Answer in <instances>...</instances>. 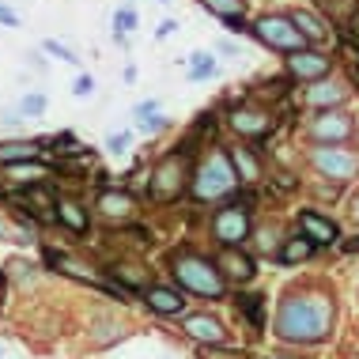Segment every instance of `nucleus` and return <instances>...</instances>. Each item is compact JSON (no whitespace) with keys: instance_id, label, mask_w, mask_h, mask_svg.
<instances>
[{"instance_id":"nucleus-14","label":"nucleus","mask_w":359,"mask_h":359,"mask_svg":"<svg viewBox=\"0 0 359 359\" xmlns=\"http://www.w3.org/2000/svg\"><path fill=\"white\" fill-rule=\"evenodd\" d=\"M299 227H303V235L310 242H333L337 238V227L329 219H322L318 212H303V216H299Z\"/></svg>"},{"instance_id":"nucleus-22","label":"nucleus","mask_w":359,"mask_h":359,"mask_svg":"<svg viewBox=\"0 0 359 359\" xmlns=\"http://www.w3.org/2000/svg\"><path fill=\"white\" fill-rule=\"evenodd\" d=\"M114 276H118L125 287H144V284H148V273H144L140 265H118V269H114Z\"/></svg>"},{"instance_id":"nucleus-37","label":"nucleus","mask_w":359,"mask_h":359,"mask_svg":"<svg viewBox=\"0 0 359 359\" xmlns=\"http://www.w3.org/2000/svg\"><path fill=\"white\" fill-rule=\"evenodd\" d=\"M0 238H15V242H19V235H15V231H12V227H8V223H4V219H0Z\"/></svg>"},{"instance_id":"nucleus-11","label":"nucleus","mask_w":359,"mask_h":359,"mask_svg":"<svg viewBox=\"0 0 359 359\" xmlns=\"http://www.w3.org/2000/svg\"><path fill=\"white\" fill-rule=\"evenodd\" d=\"M99 212L106 219H129L133 216V197L129 193H118V189H106V193H99Z\"/></svg>"},{"instance_id":"nucleus-12","label":"nucleus","mask_w":359,"mask_h":359,"mask_svg":"<svg viewBox=\"0 0 359 359\" xmlns=\"http://www.w3.org/2000/svg\"><path fill=\"white\" fill-rule=\"evenodd\" d=\"M219 265H223V273H227L231 280H238V284H246V280L254 276V261H250L246 254H238L235 246H227L219 254Z\"/></svg>"},{"instance_id":"nucleus-23","label":"nucleus","mask_w":359,"mask_h":359,"mask_svg":"<svg viewBox=\"0 0 359 359\" xmlns=\"http://www.w3.org/2000/svg\"><path fill=\"white\" fill-rule=\"evenodd\" d=\"M291 19H295V27L303 31V38H314V42H318V38H325V27L318 23V19L310 15V12H295Z\"/></svg>"},{"instance_id":"nucleus-26","label":"nucleus","mask_w":359,"mask_h":359,"mask_svg":"<svg viewBox=\"0 0 359 359\" xmlns=\"http://www.w3.org/2000/svg\"><path fill=\"white\" fill-rule=\"evenodd\" d=\"M212 72H216V61H212L208 53H193V69H189L193 80H205V76H212Z\"/></svg>"},{"instance_id":"nucleus-32","label":"nucleus","mask_w":359,"mask_h":359,"mask_svg":"<svg viewBox=\"0 0 359 359\" xmlns=\"http://www.w3.org/2000/svg\"><path fill=\"white\" fill-rule=\"evenodd\" d=\"M95 91V80H91V76H80V80H76V87H72V95H80V99H83V95H91Z\"/></svg>"},{"instance_id":"nucleus-17","label":"nucleus","mask_w":359,"mask_h":359,"mask_svg":"<svg viewBox=\"0 0 359 359\" xmlns=\"http://www.w3.org/2000/svg\"><path fill=\"white\" fill-rule=\"evenodd\" d=\"M231 163H235V170L242 174V182H257L261 178V167H257V159H254L250 148H235L231 151Z\"/></svg>"},{"instance_id":"nucleus-18","label":"nucleus","mask_w":359,"mask_h":359,"mask_svg":"<svg viewBox=\"0 0 359 359\" xmlns=\"http://www.w3.org/2000/svg\"><path fill=\"white\" fill-rule=\"evenodd\" d=\"M23 201H27V205H31V208H34L42 219H53V216H57V212H53V208H57V201H53V197H50V193H46L42 186H31Z\"/></svg>"},{"instance_id":"nucleus-8","label":"nucleus","mask_w":359,"mask_h":359,"mask_svg":"<svg viewBox=\"0 0 359 359\" xmlns=\"http://www.w3.org/2000/svg\"><path fill=\"white\" fill-rule=\"evenodd\" d=\"M186 333L193 337V341H201V344H223L227 341L223 325L216 322V318H208V314H189L186 318Z\"/></svg>"},{"instance_id":"nucleus-10","label":"nucleus","mask_w":359,"mask_h":359,"mask_svg":"<svg viewBox=\"0 0 359 359\" xmlns=\"http://www.w3.org/2000/svg\"><path fill=\"white\" fill-rule=\"evenodd\" d=\"M314 137L318 140H348L352 137V118L348 114H322L314 121Z\"/></svg>"},{"instance_id":"nucleus-24","label":"nucleus","mask_w":359,"mask_h":359,"mask_svg":"<svg viewBox=\"0 0 359 359\" xmlns=\"http://www.w3.org/2000/svg\"><path fill=\"white\" fill-rule=\"evenodd\" d=\"M205 8H212L216 15H223V19H238L242 15V0H201Z\"/></svg>"},{"instance_id":"nucleus-39","label":"nucleus","mask_w":359,"mask_h":359,"mask_svg":"<svg viewBox=\"0 0 359 359\" xmlns=\"http://www.w3.org/2000/svg\"><path fill=\"white\" fill-rule=\"evenodd\" d=\"M0 299H4V276H0Z\"/></svg>"},{"instance_id":"nucleus-28","label":"nucleus","mask_w":359,"mask_h":359,"mask_svg":"<svg viewBox=\"0 0 359 359\" xmlns=\"http://www.w3.org/2000/svg\"><path fill=\"white\" fill-rule=\"evenodd\" d=\"M46 174V167H27V163H19V167H12V178H19V182H34V178H42Z\"/></svg>"},{"instance_id":"nucleus-4","label":"nucleus","mask_w":359,"mask_h":359,"mask_svg":"<svg viewBox=\"0 0 359 359\" xmlns=\"http://www.w3.org/2000/svg\"><path fill=\"white\" fill-rule=\"evenodd\" d=\"M254 34H257L265 46L284 50V53H299V50H303V42H306L303 31L295 27V19H287V15H265V19H257Z\"/></svg>"},{"instance_id":"nucleus-20","label":"nucleus","mask_w":359,"mask_h":359,"mask_svg":"<svg viewBox=\"0 0 359 359\" xmlns=\"http://www.w3.org/2000/svg\"><path fill=\"white\" fill-rule=\"evenodd\" d=\"M310 254H314V242H310V238L303 235V238H291L287 246H284V254H280V257H284L287 265H295V261H306Z\"/></svg>"},{"instance_id":"nucleus-3","label":"nucleus","mask_w":359,"mask_h":359,"mask_svg":"<svg viewBox=\"0 0 359 359\" xmlns=\"http://www.w3.org/2000/svg\"><path fill=\"white\" fill-rule=\"evenodd\" d=\"M235 189V174H231V163L223 159L219 151H212L205 163H201L197 170V182H193V193H197V201H216L223 193Z\"/></svg>"},{"instance_id":"nucleus-34","label":"nucleus","mask_w":359,"mask_h":359,"mask_svg":"<svg viewBox=\"0 0 359 359\" xmlns=\"http://www.w3.org/2000/svg\"><path fill=\"white\" fill-rule=\"evenodd\" d=\"M140 121V129L144 133H155V129H163V118H137Z\"/></svg>"},{"instance_id":"nucleus-6","label":"nucleus","mask_w":359,"mask_h":359,"mask_svg":"<svg viewBox=\"0 0 359 359\" xmlns=\"http://www.w3.org/2000/svg\"><path fill=\"white\" fill-rule=\"evenodd\" d=\"M314 167H318V174H325V178L344 182L359 170V155L341 151V148H318L314 151Z\"/></svg>"},{"instance_id":"nucleus-7","label":"nucleus","mask_w":359,"mask_h":359,"mask_svg":"<svg viewBox=\"0 0 359 359\" xmlns=\"http://www.w3.org/2000/svg\"><path fill=\"white\" fill-rule=\"evenodd\" d=\"M212 231H216V238L223 246H235L250 235V219H246V208L231 205V208H219L216 212V223H212Z\"/></svg>"},{"instance_id":"nucleus-30","label":"nucleus","mask_w":359,"mask_h":359,"mask_svg":"<svg viewBox=\"0 0 359 359\" xmlns=\"http://www.w3.org/2000/svg\"><path fill=\"white\" fill-rule=\"evenodd\" d=\"M46 50H50L53 57H61V61H69V65H76V61H80V57H76V53L69 50V46H61V42H53V38H50V42H46Z\"/></svg>"},{"instance_id":"nucleus-19","label":"nucleus","mask_w":359,"mask_h":359,"mask_svg":"<svg viewBox=\"0 0 359 359\" xmlns=\"http://www.w3.org/2000/svg\"><path fill=\"white\" fill-rule=\"evenodd\" d=\"M57 216H61L65 227H72L76 235H83V231H87V212L76 205V201H61V205H57Z\"/></svg>"},{"instance_id":"nucleus-1","label":"nucleus","mask_w":359,"mask_h":359,"mask_svg":"<svg viewBox=\"0 0 359 359\" xmlns=\"http://www.w3.org/2000/svg\"><path fill=\"white\" fill-rule=\"evenodd\" d=\"M329 322H333V306L322 295H303V299H287L276 314V333L284 341H322L329 333Z\"/></svg>"},{"instance_id":"nucleus-9","label":"nucleus","mask_w":359,"mask_h":359,"mask_svg":"<svg viewBox=\"0 0 359 359\" xmlns=\"http://www.w3.org/2000/svg\"><path fill=\"white\" fill-rule=\"evenodd\" d=\"M287 65H291V72H295L299 80H322V76L329 72V57H322V53H306V50H299Z\"/></svg>"},{"instance_id":"nucleus-21","label":"nucleus","mask_w":359,"mask_h":359,"mask_svg":"<svg viewBox=\"0 0 359 359\" xmlns=\"http://www.w3.org/2000/svg\"><path fill=\"white\" fill-rule=\"evenodd\" d=\"M341 99H344V87H337V83L310 87V102H314V106H329V102H341Z\"/></svg>"},{"instance_id":"nucleus-36","label":"nucleus","mask_w":359,"mask_h":359,"mask_svg":"<svg viewBox=\"0 0 359 359\" xmlns=\"http://www.w3.org/2000/svg\"><path fill=\"white\" fill-rule=\"evenodd\" d=\"M0 23H4V27H15L19 19H15V12H8V8H0Z\"/></svg>"},{"instance_id":"nucleus-16","label":"nucleus","mask_w":359,"mask_h":359,"mask_svg":"<svg viewBox=\"0 0 359 359\" xmlns=\"http://www.w3.org/2000/svg\"><path fill=\"white\" fill-rule=\"evenodd\" d=\"M148 306L155 314H178V310L186 306V299L170 287H148Z\"/></svg>"},{"instance_id":"nucleus-38","label":"nucleus","mask_w":359,"mask_h":359,"mask_svg":"<svg viewBox=\"0 0 359 359\" xmlns=\"http://www.w3.org/2000/svg\"><path fill=\"white\" fill-rule=\"evenodd\" d=\"M174 27H178V23H174V19H167V23H163V27H159V38H167V34L174 31Z\"/></svg>"},{"instance_id":"nucleus-25","label":"nucleus","mask_w":359,"mask_h":359,"mask_svg":"<svg viewBox=\"0 0 359 359\" xmlns=\"http://www.w3.org/2000/svg\"><path fill=\"white\" fill-rule=\"evenodd\" d=\"M50 261L57 269H65V273L69 276H80V280H91V273H87V269L80 265V261H72V257H65V254H50Z\"/></svg>"},{"instance_id":"nucleus-27","label":"nucleus","mask_w":359,"mask_h":359,"mask_svg":"<svg viewBox=\"0 0 359 359\" xmlns=\"http://www.w3.org/2000/svg\"><path fill=\"white\" fill-rule=\"evenodd\" d=\"M133 27H137V12H133V8H118V15H114V31L129 34Z\"/></svg>"},{"instance_id":"nucleus-5","label":"nucleus","mask_w":359,"mask_h":359,"mask_svg":"<svg viewBox=\"0 0 359 359\" xmlns=\"http://www.w3.org/2000/svg\"><path fill=\"white\" fill-rule=\"evenodd\" d=\"M186 186V155H167V159L155 167L151 178V197L155 201H174Z\"/></svg>"},{"instance_id":"nucleus-29","label":"nucleus","mask_w":359,"mask_h":359,"mask_svg":"<svg viewBox=\"0 0 359 359\" xmlns=\"http://www.w3.org/2000/svg\"><path fill=\"white\" fill-rule=\"evenodd\" d=\"M19 110H23V114H31V118H38V114L46 110V99H42V95H27V99L19 102Z\"/></svg>"},{"instance_id":"nucleus-13","label":"nucleus","mask_w":359,"mask_h":359,"mask_svg":"<svg viewBox=\"0 0 359 359\" xmlns=\"http://www.w3.org/2000/svg\"><path fill=\"white\" fill-rule=\"evenodd\" d=\"M231 125H235L242 137H265V133H269V114H261V110H235Z\"/></svg>"},{"instance_id":"nucleus-35","label":"nucleus","mask_w":359,"mask_h":359,"mask_svg":"<svg viewBox=\"0 0 359 359\" xmlns=\"http://www.w3.org/2000/svg\"><path fill=\"white\" fill-rule=\"evenodd\" d=\"M257 246H261V250H273V231H269V227L257 231Z\"/></svg>"},{"instance_id":"nucleus-2","label":"nucleus","mask_w":359,"mask_h":359,"mask_svg":"<svg viewBox=\"0 0 359 359\" xmlns=\"http://www.w3.org/2000/svg\"><path fill=\"white\" fill-rule=\"evenodd\" d=\"M174 276H178V284H186L189 291H197V295H212V299L223 295V280L216 273V265L205 257H197V254L174 257Z\"/></svg>"},{"instance_id":"nucleus-40","label":"nucleus","mask_w":359,"mask_h":359,"mask_svg":"<svg viewBox=\"0 0 359 359\" xmlns=\"http://www.w3.org/2000/svg\"><path fill=\"white\" fill-rule=\"evenodd\" d=\"M355 219H359V201H355Z\"/></svg>"},{"instance_id":"nucleus-31","label":"nucleus","mask_w":359,"mask_h":359,"mask_svg":"<svg viewBox=\"0 0 359 359\" xmlns=\"http://www.w3.org/2000/svg\"><path fill=\"white\" fill-rule=\"evenodd\" d=\"M242 306H246V314H250V318H254V325H261V303H257V295L242 299Z\"/></svg>"},{"instance_id":"nucleus-15","label":"nucleus","mask_w":359,"mask_h":359,"mask_svg":"<svg viewBox=\"0 0 359 359\" xmlns=\"http://www.w3.org/2000/svg\"><path fill=\"white\" fill-rule=\"evenodd\" d=\"M34 159H38V144H31V140H8V144H0V163H8V167L34 163Z\"/></svg>"},{"instance_id":"nucleus-33","label":"nucleus","mask_w":359,"mask_h":359,"mask_svg":"<svg viewBox=\"0 0 359 359\" xmlns=\"http://www.w3.org/2000/svg\"><path fill=\"white\" fill-rule=\"evenodd\" d=\"M125 144H129V137H125V133H118V137L106 140V148H110V151H125Z\"/></svg>"}]
</instances>
